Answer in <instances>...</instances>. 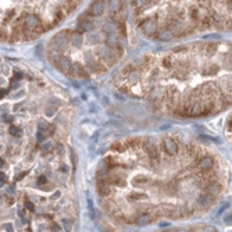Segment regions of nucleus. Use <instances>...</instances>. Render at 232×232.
I'll list each match as a JSON object with an SVG mask.
<instances>
[{
	"mask_svg": "<svg viewBox=\"0 0 232 232\" xmlns=\"http://www.w3.org/2000/svg\"><path fill=\"white\" fill-rule=\"evenodd\" d=\"M39 27H40V21L36 15H27V17L24 18V28H25L27 31H29L28 36H31V34L34 31H38Z\"/></svg>",
	"mask_w": 232,
	"mask_h": 232,
	"instance_id": "obj_1",
	"label": "nucleus"
},
{
	"mask_svg": "<svg viewBox=\"0 0 232 232\" xmlns=\"http://www.w3.org/2000/svg\"><path fill=\"white\" fill-rule=\"evenodd\" d=\"M142 29H143V32H145L147 36L154 35V34H156V31H157V21H156V18H147V20L143 23Z\"/></svg>",
	"mask_w": 232,
	"mask_h": 232,
	"instance_id": "obj_2",
	"label": "nucleus"
},
{
	"mask_svg": "<svg viewBox=\"0 0 232 232\" xmlns=\"http://www.w3.org/2000/svg\"><path fill=\"white\" fill-rule=\"evenodd\" d=\"M164 149L168 154H176L178 153V143L171 138H167V139H164Z\"/></svg>",
	"mask_w": 232,
	"mask_h": 232,
	"instance_id": "obj_3",
	"label": "nucleus"
},
{
	"mask_svg": "<svg viewBox=\"0 0 232 232\" xmlns=\"http://www.w3.org/2000/svg\"><path fill=\"white\" fill-rule=\"evenodd\" d=\"M146 151L149 153L150 159H153V160H157V159H159V153H157L156 142H154L153 139H149L147 142H146Z\"/></svg>",
	"mask_w": 232,
	"mask_h": 232,
	"instance_id": "obj_4",
	"label": "nucleus"
},
{
	"mask_svg": "<svg viewBox=\"0 0 232 232\" xmlns=\"http://www.w3.org/2000/svg\"><path fill=\"white\" fill-rule=\"evenodd\" d=\"M68 43V38H67V32H61L54 38V45L59 49H64Z\"/></svg>",
	"mask_w": 232,
	"mask_h": 232,
	"instance_id": "obj_5",
	"label": "nucleus"
},
{
	"mask_svg": "<svg viewBox=\"0 0 232 232\" xmlns=\"http://www.w3.org/2000/svg\"><path fill=\"white\" fill-rule=\"evenodd\" d=\"M99 54H100V57L104 60V61H113V60H114L113 50H111V48H109V46H104V48H102L100 52H99Z\"/></svg>",
	"mask_w": 232,
	"mask_h": 232,
	"instance_id": "obj_6",
	"label": "nucleus"
},
{
	"mask_svg": "<svg viewBox=\"0 0 232 232\" xmlns=\"http://www.w3.org/2000/svg\"><path fill=\"white\" fill-rule=\"evenodd\" d=\"M213 165H214V163H213V159H211V157H203V159L199 161V168H200L201 171H209V170H211Z\"/></svg>",
	"mask_w": 232,
	"mask_h": 232,
	"instance_id": "obj_7",
	"label": "nucleus"
},
{
	"mask_svg": "<svg viewBox=\"0 0 232 232\" xmlns=\"http://www.w3.org/2000/svg\"><path fill=\"white\" fill-rule=\"evenodd\" d=\"M197 201H199V206L209 207V206H211V203H213V196L209 195V193H203V195L199 196V200Z\"/></svg>",
	"mask_w": 232,
	"mask_h": 232,
	"instance_id": "obj_8",
	"label": "nucleus"
},
{
	"mask_svg": "<svg viewBox=\"0 0 232 232\" xmlns=\"http://www.w3.org/2000/svg\"><path fill=\"white\" fill-rule=\"evenodd\" d=\"M59 68L61 71H64V72H68L71 68V61L67 59V57H59Z\"/></svg>",
	"mask_w": 232,
	"mask_h": 232,
	"instance_id": "obj_9",
	"label": "nucleus"
},
{
	"mask_svg": "<svg viewBox=\"0 0 232 232\" xmlns=\"http://www.w3.org/2000/svg\"><path fill=\"white\" fill-rule=\"evenodd\" d=\"M97 190H99V193H100L102 196H106V195H109V193L111 192L109 182H102V181H99V184H97Z\"/></svg>",
	"mask_w": 232,
	"mask_h": 232,
	"instance_id": "obj_10",
	"label": "nucleus"
},
{
	"mask_svg": "<svg viewBox=\"0 0 232 232\" xmlns=\"http://www.w3.org/2000/svg\"><path fill=\"white\" fill-rule=\"evenodd\" d=\"M103 11H104V4L102 3V2H96L92 6V9H90V13H92L93 15H102Z\"/></svg>",
	"mask_w": 232,
	"mask_h": 232,
	"instance_id": "obj_11",
	"label": "nucleus"
},
{
	"mask_svg": "<svg viewBox=\"0 0 232 232\" xmlns=\"http://www.w3.org/2000/svg\"><path fill=\"white\" fill-rule=\"evenodd\" d=\"M151 220H153V215L151 214H140L136 218V224L138 225H147Z\"/></svg>",
	"mask_w": 232,
	"mask_h": 232,
	"instance_id": "obj_12",
	"label": "nucleus"
},
{
	"mask_svg": "<svg viewBox=\"0 0 232 232\" xmlns=\"http://www.w3.org/2000/svg\"><path fill=\"white\" fill-rule=\"evenodd\" d=\"M79 27H81L84 31H93V28H95V24L92 23L90 20H88V18H82L81 23H79Z\"/></svg>",
	"mask_w": 232,
	"mask_h": 232,
	"instance_id": "obj_13",
	"label": "nucleus"
},
{
	"mask_svg": "<svg viewBox=\"0 0 232 232\" xmlns=\"http://www.w3.org/2000/svg\"><path fill=\"white\" fill-rule=\"evenodd\" d=\"M174 38V34L171 29H163L161 32H160L159 35V39L160 40H164V42H167V40H171Z\"/></svg>",
	"mask_w": 232,
	"mask_h": 232,
	"instance_id": "obj_14",
	"label": "nucleus"
},
{
	"mask_svg": "<svg viewBox=\"0 0 232 232\" xmlns=\"http://www.w3.org/2000/svg\"><path fill=\"white\" fill-rule=\"evenodd\" d=\"M71 71H72V74H75V75H78V77H84L85 75V71H84V67H82L79 63H74L72 65H71V68H70Z\"/></svg>",
	"mask_w": 232,
	"mask_h": 232,
	"instance_id": "obj_15",
	"label": "nucleus"
},
{
	"mask_svg": "<svg viewBox=\"0 0 232 232\" xmlns=\"http://www.w3.org/2000/svg\"><path fill=\"white\" fill-rule=\"evenodd\" d=\"M121 0H110V3H109V9L111 10L113 13L118 11V10L121 9Z\"/></svg>",
	"mask_w": 232,
	"mask_h": 232,
	"instance_id": "obj_16",
	"label": "nucleus"
},
{
	"mask_svg": "<svg viewBox=\"0 0 232 232\" xmlns=\"http://www.w3.org/2000/svg\"><path fill=\"white\" fill-rule=\"evenodd\" d=\"M207 190H209V195H217L218 190H220V186H218V184H210V186L207 188Z\"/></svg>",
	"mask_w": 232,
	"mask_h": 232,
	"instance_id": "obj_17",
	"label": "nucleus"
},
{
	"mask_svg": "<svg viewBox=\"0 0 232 232\" xmlns=\"http://www.w3.org/2000/svg\"><path fill=\"white\" fill-rule=\"evenodd\" d=\"M72 45L75 46V48H81V45H82V36L79 34H74Z\"/></svg>",
	"mask_w": 232,
	"mask_h": 232,
	"instance_id": "obj_18",
	"label": "nucleus"
},
{
	"mask_svg": "<svg viewBox=\"0 0 232 232\" xmlns=\"http://www.w3.org/2000/svg\"><path fill=\"white\" fill-rule=\"evenodd\" d=\"M104 31L106 32H113V31H115V24H113L111 21H109V23H106L104 24Z\"/></svg>",
	"mask_w": 232,
	"mask_h": 232,
	"instance_id": "obj_19",
	"label": "nucleus"
},
{
	"mask_svg": "<svg viewBox=\"0 0 232 232\" xmlns=\"http://www.w3.org/2000/svg\"><path fill=\"white\" fill-rule=\"evenodd\" d=\"M9 132L13 135V136H20V135H21V129L17 128V126H10Z\"/></svg>",
	"mask_w": 232,
	"mask_h": 232,
	"instance_id": "obj_20",
	"label": "nucleus"
},
{
	"mask_svg": "<svg viewBox=\"0 0 232 232\" xmlns=\"http://www.w3.org/2000/svg\"><path fill=\"white\" fill-rule=\"evenodd\" d=\"M89 42L90 43H99V42H100V35H99V34H92L89 36Z\"/></svg>",
	"mask_w": 232,
	"mask_h": 232,
	"instance_id": "obj_21",
	"label": "nucleus"
},
{
	"mask_svg": "<svg viewBox=\"0 0 232 232\" xmlns=\"http://www.w3.org/2000/svg\"><path fill=\"white\" fill-rule=\"evenodd\" d=\"M63 225H64L65 231L71 232V229H72V222H71L70 220H63Z\"/></svg>",
	"mask_w": 232,
	"mask_h": 232,
	"instance_id": "obj_22",
	"label": "nucleus"
},
{
	"mask_svg": "<svg viewBox=\"0 0 232 232\" xmlns=\"http://www.w3.org/2000/svg\"><path fill=\"white\" fill-rule=\"evenodd\" d=\"M134 3L136 7H143L149 3V0H134Z\"/></svg>",
	"mask_w": 232,
	"mask_h": 232,
	"instance_id": "obj_23",
	"label": "nucleus"
},
{
	"mask_svg": "<svg viewBox=\"0 0 232 232\" xmlns=\"http://www.w3.org/2000/svg\"><path fill=\"white\" fill-rule=\"evenodd\" d=\"M201 232H217V231H215L214 226H210V225H209V226H204Z\"/></svg>",
	"mask_w": 232,
	"mask_h": 232,
	"instance_id": "obj_24",
	"label": "nucleus"
},
{
	"mask_svg": "<svg viewBox=\"0 0 232 232\" xmlns=\"http://www.w3.org/2000/svg\"><path fill=\"white\" fill-rule=\"evenodd\" d=\"M39 126H42V128H40V129H42V131H48V128H49V125L45 122V121H42V122L39 124Z\"/></svg>",
	"mask_w": 232,
	"mask_h": 232,
	"instance_id": "obj_25",
	"label": "nucleus"
},
{
	"mask_svg": "<svg viewBox=\"0 0 232 232\" xmlns=\"http://www.w3.org/2000/svg\"><path fill=\"white\" fill-rule=\"evenodd\" d=\"M25 207H27L28 210H34V204H32L31 201H28V200L25 201Z\"/></svg>",
	"mask_w": 232,
	"mask_h": 232,
	"instance_id": "obj_26",
	"label": "nucleus"
},
{
	"mask_svg": "<svg viewBox=\"0 0 232 232\" xmlns=\"http://www.w3.org/2000/svg\"><path fill=\"white\" fill-rule=\"evenodd\" d=\"M225 224H228V225H231V213L225 215Z\"/></svg>",
	"mask_w": 232,
	"mask_h": 232,
	"instance_id": "obj_27",
	"label": "nucleus"
},
{
	"mask_svg": "<svg viewBox=\"0 0 232 232\" xmlns=\"http://www.w3.org/2000/svg\"><path fill=\"white\" fill-rule=\"evenodd\" d=\"M49 149H52V143H46V145H43V150H49Z\"/></svg>",
	"mask_w": 232,
	"mask_h": 232,
	"instance_id": "obj_28",
	"label": "nucleus"
},
{
	"mask_svg": "<svg viewBox=\"0 0 232 232\" xmlns=\"http://www.w3.org/2000/svg\"><path fill=\"white\" fill-rule=\"evenodd\" d=\"M0 179H3V181H6V179H7V176L4 175L3 172H0Z\"/></svg>",
	"mask_w": 232,
	"mask_h": 232,
	"instance_id": "obj_29",
	"label": "nucleus"
},
{
	"mask_svg": "<svg viewBox=\"0 0 232 232\" xmlns=\"http://www.w3.org/2000/svg\"><path fill=\"white\" fill-rule=\"evenodd\" d=\"M6 93H7V90H0V99L3 97V96L6 95Z\"/></svg>",
	"mask_w": 232,
	"mask_h": 232,
	"instance_id": "obj_30",
	"label": "nucleus"
},
{
	"mask_svg": "<svg viewBox=\"0 0 232 232\" xmlns=\"http://www.w3.org/2000/svg\"><path fill=\"white\" fill-rule=\"evenodd\" d=\"M43 138H45V136H43V134H38V139H39L40 142L43 140Z\"/></svg>",
	"mask_w": 232,
	"mask_h": 232,
	"instance_id": "obj_31",
	"label": "nucleus"
},
{
	"mask_svg": "<svg viewBox=\"0 0 232 232\" xmlns=\"http://www.w3.org/2000/svg\"><path fill=\"white\" fill-rule=\"evenodd\" d=\"M40 182H42V184H45V182H46V178H45V176H40V178H39V184H40Z\"/></svg>",
	"mask_w": 232,
	"mask_h": 232,
	"instance_id": "obj_32",
	"label": "nucleus"
},
{
	"mask_svg": "<svg viewBox=\"0 0 232 232\" xmlns=\"http://www.w3.org/2000/svg\"><path fill=\"white\" fill-rule=\"evenodd\" d=\"M57 149H59V153H61V151H63V149H64V147H63L61 145H57Z\"/></svg>",
	"mask_w": 232,
	"mask_h": 232,
	"instance_id": "obj_33",
	"label": "nucleus"
},
{
	"mask_svg": "<svg viewBox=\"0 0 232 232\" xmlns=\"http://www.w3.org/2000/svg\"><path fill=\"white\" fill-rule=\"evenodd\" d=\"M6 229H7V231H9V232H13V229H11V225H10V224H9V225L6 226Z\"/></svg>",
	"mask_w": 232,
	"mask_h": 232,
	"instance_id": "obj_34",
	"label": "nucleus"
},
{
	"mask_svg": "<svg viewBox=\"0 0 232 232\" xmlns=\"http://www.w3.org/2000/svg\"><path fill=\"white\" fill-rule=\"evenodd\" d=\"M164 232H175V229L171 228V229H167V231H164Z\"/></svg>",
	"mask_w": 232,
	"mask_h": 232,
	"instance_id": "obj_35",
	"label": "nucleus"
},
{
	"mask_svg": "<svg viewBox=\"0 0 232 232\" xmlns=\"http://www.w3.org/2000/svg\"><path fill=\"white\" fill-rule=\"evenodd\" d=\"M2 167H3V160L0 159V168H2Z\"/></svg>",
	"mask_w": 232,
	"mask_h": 232,
	"instance_id": "obj_36",
	"label": "nucleus"
},
{
	"mask_svg": "<svg viewBox=\"0 0 232 232\" xmlns=\"http://www.w3.org/2000/svg\"><path fill=\"white\" fill-rule=\"evenodd\" d=\"M175 232H188V231H185V229H178V231H175Z\"/></svg>",
	"mask_w": 232,
	"mask_h": 232,
	"instance_id": "obj_37",
	"label": "nucleus"
}]
</instances>
